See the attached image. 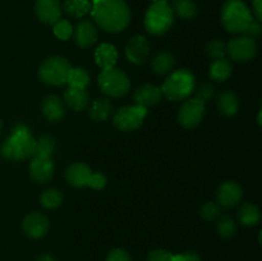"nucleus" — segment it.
I'll list each match as a JSON object with an SVG mask.
<instances>
[{
    "label": "nucleus",
    "mask_w": 262,
    "mask_h": 261,
    "mask_svg": "<svg viewBox=\"0 0 262 261\" xmlns=\"http://www.w3.org/2000/svg\"><path fill=\"white\" fill-rule=\"evenodd\" d=\"M73 38L79 48H90L97 40V30L91 20H81L73 28Z\"/></svg>",
    "instance_id": "obj_17"
},
{
    "label": "nucleus",
    "mask_w": 262,
    "mask_h": 261,
    "mask_svg": "<svg viewBox=\"0 0 262 261\" xmlns=\"http://www.w3.org/2000/svg\"><path fill=\"white\" fill-rule=\"evenodd\" d=\"M232 64L228 59H219V60H214L210 66L209 76L211 79L217 82L227 81L232 74Z\"/></svg>",
    "instance_id": "obj_24"
},
{
    "label": "nucleus",
    "mask_w": 262,
    "mask_h": 261,
    "mask_svg": "<svg viewBox=\"0 0 262 261\" xmlns=\"http://www.w3.org/2000/svg\"><path fill=\"white\" fill-rule=\"evenodd\" d=\"M176 66V60H174L173 55L169 53H160L155 56L152 60V69L156 74H163L169 73L171 69Z\"/></svg>",
    "instance_id": "obj_28"
},
{
    "label": "nucleus",
    "mask_w": 262,
    "mask_h": 261,
    "mask_svg": "<svg viewBox=\"0 0 262 261\" xmlns=\"http://www.w3.org/2000/svg\"><path fill=\"white\" fill-rule=\"evenodd\" d=\"M40 201L45 209H55V207L60 206V204L63 202V194L58 189H48L42 193Z\"/></svg>",
    "instance_id": "obj_31"
},
{
    "label": "nucleus",
    "mask_w": 262,
    "mask_h": 261,
    "mask_svg": "<svg viewBox=\"0 0 262 261\" xmlns=\"http://www.w3.org/2000/svg\"><path fill=\"white\" fill-rule=\"evenodd\" d=\"M64 10L71 17L81 18L90 13L91 10V3L89 0H66L64 3Z\"/></svg>",
    "instance_id": "obj_27"
},
{
    "label": "nucleus",
    "mask_w": 262,
    "mask_h": 261,
    "mask_svg": "<svg viewBox=\"0 0 262 261\" xmlns=\"http://www.w3.org/2000/svg\"><path fill=\"white\" fill-rule=\"evenodd\" d=\"M194 77L187 69H178L173 72L164 81L161 86V94L171 101H181L189 97L194 90Z\"/></svg>",
    "instance_id": "obj_4"
},
{
    "label": "nucleus",
    "mask_w": 262,
    "mask_h": 261,
    "mask_svg": "<svg viewBox=\"0 0 262 261\" xmlns=\"http://www.w3.org/2000/svg\"><path fill=\"white\" fill-rule=\"evenodd\" d=\"M152 3H166V0H152Z\"/></svg>",
    "instance_id": "obj_44"
},
{
    "label": "nucleus",
    "mask_w": 262,
    "mask_h": 261,
    "mask_svg": "<svg viewBox=\"0 0 262 261\" xmlns=\"http://www.w3.org/2000/svg\"><path fill=\"white\" fill-rule=\"evenodd\" d=\"M214 96L215 89L211 83H204L202 86H200L199 89L196 90V92H194V100L202 102V104L209 102Z\"/></svg>",
    "instance_id": "obj_35"
},
{
    "label": "nucleus",
    "mask_w": 262,
    "mask_h": 261,
    "mask_svg": "<svg viewBox=\"0 0 262 261\" xmlns=\"http://www.w3.org/2000/svg\"><path fill=\"white\" fill-rule=\"evenodd\" d=\"M53 31L54 35L63 41L68 40L73 35V27H72V25L67 19H59L58 22L54 23Z\"/></svg>",
    "instance_id": "obj_34"
},
{
    "label": "nucleus",
    "mask_w": 262,
    "mask_h": 261,
    "mask_svg": "<svg viewBox=\"0 0 262 261\" xmlns=\"http://www.w3.org/2000/svg\"><path fill=\"white\" fill-rule=\"evenodd\" d=\"M217 233L220 237L227 238V240L234 237V234L237 233V225H235L233 217L228 216V215L222 216V219L217 223Z\"/></svg>",
    "instance_id": "obj_32"
},
{
    "label": "nucleus",
    "mask_w": 262,
    "mask_h": 261,
    "mask_svg": "<svg viewBox=\"0 0 262 261\" xmlns=\"http://www.w3.org/2000/svg\"><path fill=\"white\" fill-rule=\"evenodd\" d=\"M118 53L115 48L110 44H102L95 51V61L102 69L113 68L117 63Z\"/></svg>",
    "instance_id": "obj_21"
},
{
    "label": "nucleus",
    "mask_w": 262,
    "mask_h": 261,
    "mask_svg": "<svg viewBox=\"0 0 262 261\" xmlns=\"http://www.w3.org/2000/svg\"><path fill=\"white\" fill-rule=\"evenodd\" d=\"M71 63L63 56H51L46 59L38 69V77L49 86H63L67 83L71 72Z\"/></svg>",
    "instance_id": "obj_6"
},
{
    "label": "nucleus",
    "mask_w": 262,
    "mask_h": 261,
    "mask_svg": "<svg viewBox=\"0 0 262 261\" xmlns=\"http://www.w3.org/2000/svg\"><path fill=\"white\" fill-rule=\"evenodd\" d=\"M150 54V42L145 36H135L125 48L127 59L133 64H143Z\"/></svg>",
    "instance_id": "obj_12"
},
{
    "label": "nucleus",
    "mask_w": 262,
    "mask_h": 261,
    "mask_svg": "<svg viewBox=\"0 0 262 261\" xmlns=\"http://www.w3.org/2000/svg\"><path fill=\"white\" fill-rule=\"evenodd\" d=\"M146 114H147V109L138 106V105L120 107L115 113L113 123L118 129L129 132V130H135L142 125Z\"/></svg>",
    "instance_id": "obj_8"
},
{
    "label": "nucleus",
    "mask_w": 262,
    "mask_h": 261,
    "mask_svg": "<svg viewBox=\"0 0 262 261\" xmlns=\"http://www.w3.org/2000/svg\"><path fill=\"white\" fill-rule=\"evenodd\" d=\"M171 10L183 19H192L197 14V7L193 0H174Z\"/></svg>",
    "instance_id": "obj_29"
},
{
    "label": "nucleus",
    "mask_w": 262,
    "mask_h": 261,
    "mask_svg": "<svg viewBox=\"0 0 262 261\" xmlns=\"http://www.w3.org/2000/svg\"><path fill=\"white\" fill-rule=\"evenodd\" d=\"M113 112L112 102L107 99H96L92 101L89 109L90 118L95 122H104L110 117Z\"/></svg>",
    "instance_id": "obj_22"
},
{
    "label": "nucleus",
    "mask_w": 262,
    "mask_h": 261,
    "mask_svg": "<svg viewBox=\"0 0 262 261\" xmlns=\"http://www.w3.org/2000/svg\"><path fill=\"white\" fill-rule=\"evenodd\" d=\"M171 261H201V258L199 253L189 251V252L179 253V255H171Z\"/></svg>",
    "instance_id": "obj_39"
},
{
    "label": "nucleus",
    "mask_w": 262,
    "mask_h": 261,
    "mask_svg": "<svg viewBox=\"0 0 262 261\" xmlns=\"http://www.w3.org/2000/svg\"><path fill=\"white\" fill-rule=\"evenodd\" d=\"M206 54L212 60H219V59H225L227 56V45L223 41L214 40L207 44Z\"/></svg>",
    "instance_id": "obj_33"
},
{
    "label": "nucleus",
    "mask_w": 262,
    "mask_h": 261,
    "mask_svg": "<svg viewBox=\"0 0 262 261\" xmlns=\"http://www.w3.org/2000/svg\"><path fill=\"white\" fill-rule=\"evenodd\" d=\"M23 232L31 238H41L48 233L49 220L40 212H31L22 222Z\"/></svg>",
    "instance_id": "obj_15"
},
{
    "label": "nucleus",
    "mask_w": 262,
    "mask_h": 261,
    "mask_svg": "<svg viewBox=\"0 0 262 261\" xmlns=\"http://www.w3.org/2000/svg\"><path fill=\"white\" fill-rule=\"evenodd\" d=\"M261 30H262V27H261L260 22H258V20H253V22L248 26L247 30H246L245 36L255 38V37H257V36H260Z\"/></svg>",
    "instance_id": "obj_40"
},
{
    "label": "nucleus",
    "mask_w": 262,
    "mask_h": 261,
    "mask_svg": "<svg viewBox=\"0 0 262 261\" xmlns=\"http://www.w3.org/2000/svg\"><path fill=\"white\" fill-rule=\"evenodd\" d=\"M90 95L86 89H77V87H68L64 92V101L71 109L76 112H81L89 105Z\"/></svg>",
    "instance_id": "obj_20"
},
{
    "label": "nucleus",
    "mask_w": 262,
    "mask_h": 261,
    "mask_svg": "<svg viewBox=\"0 0 262 261\" xmlns=\"http://www.w3.org/2000/svg\"><path fill=\"white\" fill-rule=\"evenodd\" d=\"M251 10L242 0H228L222 8V23L230 33H245L253 22Z\"/></svg>",
    "instance_id": "obj_3"
},
{
    "label": "nucleus",
    "mask_w": 262,
    "mask_h": 261,
    "mask_svg": "<svg viewBox=\"0 0 262 261\" xmlns=\"http://www.w3.org/2000/svg\"><path fill=\"white\" fill-rule=\"evenodd\" d=\"M36 140L25 124L15 125L2 146V156L7 160L19 161L30 158L35 151Z\"/></svg>",
    "instance_id": "obj_2"
},
{
    "label": "nucleus",
    "mask_w": 262,
    "mask_h": 261,
    "mask_svg": "<svg viewBox=\"0 0 262 261\" xmlns=\"http://www.w3.org/2000/svg\"><path fill=\"white\" fill-rule=\"evenodd\" d=\"M161 96V90L160 87L154 86V84H145L142 87H138L133 94V100H135L136 105L142 106L147 109L148 106L158 104L160 101Z\"/></svg>",
    "instance_id": "obj_18"
},
{
    "label": "nucleus",
    "mask_w": 262,
    "mask_h": 261,
    "mask_svg": "<svg viewBox=\"0 0 262 261\" xmlns=\"http://www.w3.org/2000/svg\"><path fill=\"white\" fill-rule=\"evenodd\" d=\"M201 216L204 217L205 220H209V222H212V220L217 219L220 216V206L215 202L209 201L202 206L201 211H200Z\"/></svg>",
    "instance_id": "obj_36"
},
{
    "label": "nucleus",
    "mask_w": 262,
    "mask_h": 261,
    "mask_svg": "<svg viewBox=\"0 0 262 261\" xmlns=\"http://www.w3.org/2000/svg\"><path fill=\"white\" fill-rule=\"evenodd\" d=\"M106 261H132V258L127 251L122 250V248H114L109 252Z\"/></svg>",
    "instance_id": "obj_37"
},
{
    "label": "nucleus",
    "mask_w": 262,
    "mask_h": 261,
    "mask_svg": "<svg viewBox=\"0 0 262 261\" xmlns=\"http://www.w3.org/2000/svg\"><path fill=\"white\" fill-rule=\"evenodd\" d=\"M253 8H255V14L258 22L262 20V0H253Z\"/></svg>",
    "instance_id": "obj_41"
},
{
    "label": "nucleus",
    "mask_w": 262,
    "mask_h": 261,
    "mask_svg": "<svg viewBox=\"0 0 262 261\" xmlns=\"http://www.w3.org/2000/svg\"><path fill=\"white\" fill-rule=\"evenodd\" d=\"M217 107H219L220 113H223L227 117L237 114L238 109H239V101H238L237 95L232 91L223 92L217 97Z\"/></svg>",
    "instance_id": "obj_23"
},
{
    "label": "nucleus",
    "mask_w": 262,
    "mask_h": 261,
    "mask_svg": "<svg viewBox=\"0 0 262 261\" xmlns=\"http://www.w3.org/2000/svg\"><path fill=\"white\" fill-rule=\"evenodd\" d=\"M54 150H55V138L51 135H42L35 145L33 158H51Z\"/></svg>",
    "instance_id": "obj_26"
},
{
    "label": "nucleus",
    "mask_w": 262,
    "mask_h": 261,
    "mask_svg": "<svg viewBox=\"0 0 262 261\" xmlns=\"http://www.w3.org/2000/svg\"><path fill=\"white\" fill-rule=\"evenodd\" d=\"M35 13L41 22L54 25L61 18V7L59 0H36Z\"/></svg>",
    "instance_id": "obj_13"
},
{
    "label": "nucleus",
    "mask_w": 262,
    "mask_h": 261,
    "mask_svg": "<svg viewBox=\"0 0 262 261\" xmlns=\"http://www.w3.org/2000/svg\"><path fill=\"white\" fill-rule=\"evenodd\" d=\"M55 165L51 158H33L30 164V176L37 183H46L54 176Z\"/></svg>",
    "instance_id": "obj_14"
},
{
    "label": "nucleus",
    "mask_w": 262,
    "mask_h": 261,
    "mask_svg": "<svg viewBox=\"0 0 262 261\" xmlns=\"http://www.w3.org/2000/svg\"><path fill=\"white\" fill-rule=\"evenodd\" d=\"M238 219L246 227H255L261 219L260 209L253 204H245L238 211Z\"/></svg>",
    "instance_id": "obj_25"
},
{
    "label": "nucleus",
    "mask_w": 262,
    "mask_h": 261,
    "mask_svg": "<svg viewBox=\"0 0 262 261\" xmlns=\"http://www.w3.org/2000/svg\"><path fill=\"white\" fill-rule=\"evenodd\" d=\"M90 81V74L87 73L84 69L82 68H73L72 67L71 72L68 74V79H67V83L69 84V87H77V89H86L89 86Z\"/></svg>",
    "instance_id": "obj_30"
},
{
    "label": "nucleus",
    "mask_w": 262,
    "mask_h": 261,
    "mask_svg": "<svg viewBox=\"0 0 262 261\" xmlns=\"http://www.w3.org/2000/svg\"><path fill=\"white\" fill-rule=\"evenodd\" d=\"M100 89L110 97H122L129 91L130 82L127 74L120 69L107 68L102 69L99 76Z\"/></svg>",
    "instance_id": "obj_7"
},
{
    "label": "nucleus",
    "mask_w": 262,
    "mask_h": 261,
    "mask_svg": "<svg viewBox=\"0 0 262 261\" xmlns=\"http://www.w3.org/2000/svg\"><path fill=\"white\" fill-rule=\"evenodd\" d=\"M67 181L73 187L81 188V187L90 186L92 187L95 179V173L83 163H74L67 169L66 171Z\"/></svg>",
    "instance_id": "obj_11"
},
{
    "label": "nucleus",
    "mask_w": 262,
    "mask_h": 261,
    "mask_svg": "<svg viewBox=\"0 0 262 261\" xmlns=\"http://www.w3.org/2000/svg\"><path fill=\"white\" fill-rule=\"evenodd\" d=\"M242 199V189L235 182L228 181L219 187L217 201L224 209H232L237 206Z\"/></svg>",
    "instance_id": "obj_16"
},
{
    "label": "nucleus",
    "mask_w": 262,
    "mask_h": 261,
    "mask_svg": "<svg viewBox=\"0 0 262 261\" xmlns=\"http://www.w3.org/2000/svg\"><path fill=\"white\" fill-rule=\"evenodd\" d=\"M205 117V104L192 99L184 102L178 113V122L184 128H194Z\"/></svg>",
    "instance_id": "obj_10"
},
{
    "label": "nucleus",
    "mask_w": 262,
    "mask_h": 261,
    "mask_svg": "<svg viewBox=\"0 0 262 261\" xmlns=\"http://www.w3.org/2000/svg\"><path fill=\"white\" fill-rule=\"evenodd\" d=\"M257 54V44L255 38L239 36L227 45V55L235 61H250Z\"/></svg>",
    "instance_id": "obj_9"
},
{
    "label": "nucleus",
    "mask_w": 262,
    "mask_h": 261,
    "mask_svg": "<svg viewBox=\"0 0 262 261\" xmlns=\"http://www.w3.org/2000/svg\"><path fill=\"white\" fill-rule=\"evenodd\" d=\"M43 115L50 122H58L64 117V105L61 100L56 95H49L43 99L42 105H41Z\"/></svg>",
    "instance_id": "obj_19"
},
{
    "label": "nucleus",
    "mask_w": 262,
    "mask_h": 261,
    "mask_svg": "<svg viewBox=\"0 0 262 261\" xmlns=\"http://www.w3.org/2000/svg\"><path fill=\"white\" fill-rule=\"evenodd\" d=\"M37 261H56V260L51 255H41L40 257L37 258Z\"/></svg>",
    "instance_id": "obj_42"
},
{
    "label": "nucleus",
    "mask_w": 262,
    "mask_h": 261,
    "mask_svg": "<svg viewBox=\"0 0 262 261\" xmlns=\"http://www.w3.org/2000/svg\"><path fill=\"white\" fill-rule=\"evenodd\" d=\"M257 123H258V125H261V110H260V113H258V117H257Z\"/></svg>",
    "instance_id": "obj_43"
},
{
    "label": "nucleus",
    "mask_w": 262,
    "mask_h": 261,
    "mask_svg": "<svg viewBox=\"0 0 262 261\" xmlns=\"http://www.w3.org/2000/svg\"><path fill=\"white\" fill-rule=\"evenodd\" d=\"M147 261H171V253L163 248H158L148 253Z\"/></svg>",
    "instance_id": "obj_38"
},
{
    "label": "nucleus",
    "mask_w": 262,
    "mask_h": 261,
    "mask_svg": "<svg viewBox=\"0 0 262 261\" xmlns=\"http://www.w3.org/2000/svg\"><path fill=\"white\" fill-rule=\"evenodd\" d=\"M2 127H3V123H2V120H0V130H2Z\"/></svg>",
    "instance_id": "obj_45"
},
{
    "label": "nucleus",
    "mask_w": 262,
    "mask_h": 261,
    "mask_svg": "<svg viewBox=\"0 0 262 261\" xmlns=\"http://www.w3.org/2000/svg\"><path fill=\"white\" fill-rule=\"evenodd\" d=\"M174 22V13L168 3H152L145 14V27L152 35H163Z\"/></svg>",
    "instance_id": "obj_5"
},
{
    "label": "nucleus",
    "mask_w": 262,
    "mask_h": 261,
    "mask_svg": "<svg viewBox=\"0 0 262 261\" xmlns=\"http://www.w3.org/2000/svg\"><path fill=\"white\" fill-rule=\"evenodd\" d=\"M91 13L95 22L106 32H120L130 20V12L123 0H94Z\"/></svg>",
    "instance_id": "obj_1"
}]
</instances>
